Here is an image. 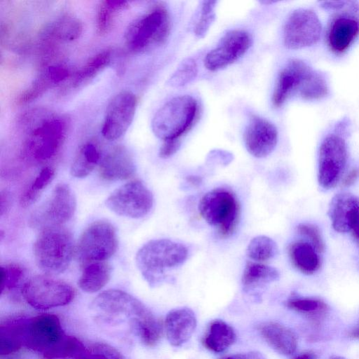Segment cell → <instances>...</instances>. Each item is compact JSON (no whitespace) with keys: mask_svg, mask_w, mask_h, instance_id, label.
<instances>
[{"mask_svg":"<svg viewBox=\"0 0 359 359\" xmlns=\"http://www.w3.org/2000/svg\"><path fill=\"white\" fill-rule=\"evenodd\" d=\"M28 318H19L4 322L0 327V353L9 355L25 344Z\"/></svg>","mask_w":359,"mask_h":359,"instance_id":"cell-25","label":"cell"},{"mask_svg":"<svg viewBox=\"0 0 359 359\" xmlns=\"http://www.w3.org/2000/svg\"><path fill=\"white\" fill-rule=\"evenodd\" d=\"M313 71V69L302 60H290L278 76L272 96L273 104L279 107L294 93L299 94Z\"/></svg>","mask_w":359,"mask_h":359,"instance_id":"cell-17","label":"cell"},{"mask_svg":"<svg viewBox=\"0 0 359 359\" xmlns=\"http://www.w3.org/2000/svg\"><path fill=\"white\" fill-rule=\"evenodd\" d=\"M137 100L130 90H122L109 102L102 127V135L108 140L122 137L131 125L136 111Z\"/></svg>","mask_w":359,"mask_h":359,"instance_id":"cell-13","label":"cell"},{"mask_svg":"<svg viewBox=\"0 0 359 359\" xmlns=\"http://www.w3.org/2000/svg\"><path fill=\"white\" fill-rule=\"evenodd\" d=\"M197 112L195 98L187 95L175 97L156 112L151 130L163 141L179 140L192 126Z\"/></svg>","mask_w":359,"mask_h":359,"instance_id":"cell-3","label":"cell"},{"mask_svg":"<svg viewBox=\"0 0 359 359\" xmlns=\"http://www.w3.org/2000/svg\"><path fill=\"white\" fill-rule=\"evenodd\" d=\"M243 140L246 149L254 157L264 158L275 149L278 131L267 120L253 115L244 131Z\"/></svg>","mask_w":359,"mask_h":359,"instance_id":"cell-18","label":"cell"},{"mask_svg":"<svg viewBox=\"0 0 359 359\" xmlns=\"http://www.w3.org/2000/svg\"><path fill=\"white\" fill-rule=\"evenodd\" d=\"M198 210L208 224L217 228L222 238L231 236L238 223V201L232 191L224 188L215 189L203 195Z\"/></svg>","mask_w":359,"mask_h":359,"instance_id":"cell-5","label":"cell"},{"mask_svg":"<svg viewBox=\"0 0 359 359\" xmlns=\"http://www.w3.org/2000/svg\"><path fill=\"white\" fill-rule=\"evenodd\" d=\"M118 248L114 226L104 220L91 223L80 236L75 247L78 259L84 265L110 258Z\"/></svg>","mask_w":359,"mask_h":359,"instance_id":"cell-7","label":"cell"},{"mask_svg":"<svg viewBox=\"0 0 359 359\" xmlns=\"http://www.w3.org/2000/svg\"><path fill=\"white\" fill-rule=\"evenodd\" d=\"M359 34V20L350 14L334 18L328 29L327 42L330 49L342 53L353 43Z\"/></svg>","mask_w":359,"mask_h":359,"instance_id":"cell-22","label":"cell"},{"mask_svg":"<svg viewBox=\"0 0 359 359\" xmlns=\"http://www.w3.org/2000/svg\"><path fill=\"white\" fill-rule=\"evenodd\" d=\"M111 275V267L105 261L91 262L84 265L78 285L85 292L95 293L108 283Z\"/></svg>","mask_w":359,"mask_h":359,"instance_id":"cell-27","label":"cell"},{"mask_svg":"<svg viewBox=\"0 0 359 359\" xmlns=\"http://www.w3.org/2000/svg\"><path fill=\"white\" fill-rule=\"evenodd\" d=\"M198 67L196 62L191 58L183 60L168 80V85L179 88L190 83L196 76Z\"/></svg>","mask_w":359,"mask_h":359,"instance_id":"cell-37","label":"cell"},{"mask_svg":"<svg viewBox=\"0 0 359 359\" xmlns=\"http://www.w3.org/2000/svg\"><path fill=\"white\" fill-rule=\"evenodd\" d=\"M54 84H57L69 76V70L62 65H51L46 69Z\"/></svg>","mask_w":359,"mask_h":359,"instance_id":"cell-45","label":"cell"},{"mask_svg":"<svg viewBox=\"0 0 359 359\" xmlns=\"http://www.w3.org/2000/svg\"><path fill=\"white\" fill-rule=\"evenodd\" d=\"M75 359H124L122 354L112 346L97 342L85 347Z\"/></svg>","mask_w":359,"mask_h":359,"instance_id":"cell-39","label":"cell"},{"mask_svg":"<svg viewBox=\"0 0 359 359\" xmlns=\"http://www.w3.org/2000/svg\"><path fill=\"white\" fill-rule=\"evenodd\" d=\"M65 123L57 117L42 121L31 132L27 142L30 156L37 161H46L59 150L65 138Z\"/></svg>","mask_w":359,"mask_h":359,"instance_id":"cell-14","label":"cell"},{"mask_svg":"<svg viewBox=\"0 0 359 359\" xmlns=\"http://www.w3.org/2000/svg\"><path fill=\"white\" fill-rule=\"evenodd\" d=\"M279 278L278 271L272 266L256 262H247L241 277L245 292L254 293Z\"/></svg>","mask_w":359,"mask_h":359,"instance_id":"cell-24","label":"cell"},{"mask_svg":"<svg viewBox=\"0 0 359 359\" xmlns=\"http://www.w3.org/2000/svg\"><path fill=\"white\" fill-rule=\"evenodd\" d=\"M21 292L29 305L40 310L65 306L75 296V291L70 285L48 275L30 278L24 283Z\"/></svg>","mask_w":359,"mask_h":359,"instance_id":"cell-8","label":"cell"},{"mask_svg":"<svg viewBox=\"0 0 359 359\" xmlns=\"http://www.w3.org/2000/svg\"><path fill=\"white\" fill-rule=\"evenodd\" d=\"M188 249L182 243L169 239L151 240L142 245L135 256L137 267L152 287L168 280L166 273L183 264Z\"/></svg>","mask_w":359,"mask_h":359,"instance_id":"cell-1","label":"cell"},{"mask_svg":"<svg viewBox=\"0 0 359 359\" xmlns=\"http://www.w3.org/2000/svg\"><path fill=\"white\" fill-rule=\"evenodd\" d=\"M346 1H325L323 4L326 8H338L344 6Z\"/></svg>","mask_w":359,"mask_h":359,"instance_id":"cell-50","label":"cell"},{"mask_svg":"<svg viewBox=\"0 0 359 359\" xmlns=\"http://www.w3.org/2000/svg\"><path fill=\"white\" fill-rule=\"evenodd\" d=\"M105 204L118 215L140 219L151 210L154 197L141 181L133 180L115 189L107 198Z\"/></svg>","mask_w":359,"mask_h":359,"instance_id":"cell-9","label":"cell"},{"mask_svg":"<svg viewBox=\"0 0 359 359\" xmlns=\"http://www.w3.org/2000/svg\"><path fill=\"white\" fill-rule=\"evenodd\" d=\"M65 334L57 316L50 313L38 315L28 318L25 346L43 354Z\"/></svg>","mask_w":359,"mask_h":359,"instance_id":"cell-16","label":"cell"},{"mask_svg":"<svg viewBox=\"0 0 359 359\" xmlns=\"http://www.w3.org/2000/svg\"><path fill=\"white\" fill-rule=\"evenodd\" d=\"M294 359H316V356L314 353L309 351L297 355Z\"/></svg>","mask_w":359,"mask_h":359,"instance_id":"cell-51","label":"cell"},{"mask_svg":"<svg viewBox=\"0 0 359 359\" xmlns=\"http://www.w3.org/2000/svg\"><path fill=\"white\" fill-rule=\"evenodd\" d=\"M327 92V83L324 76L313 70L299 95L306 100H317L325 97Z\"/></svg>","mask_w":359,"mask_h":359,"instance_id":"cell-38","label":"cell"},{"mask_svg":"<svg viewBox=\"0 0 359 359\" xmlns=\"http://www.w3.org/2000/svg\"><path fill=\"white\" fill-rule=\"evenodd\" d=\"M259 331L266 343L276 352L289 355L296 351L297 337L285 325L276 322H265L259 325Z\"/></svg>","mask_w":359,"mask_h":359,"instance_id":"cell-23","label":"cell"},{"mask_svg":"<svg viewBox=\"0 0 359 359\" xmlns=\"http://www.w3.org/2000/svg\"><path fill=\"white\" fill-rule=\"evenodd\" d=\"M348 335L355 339H359V322L349 332Z\"/></svg>","mask_w":359,"mask_h":359,"instance_id":"cell-52","label":"cell"},{"mask_svg":"<svg viewBox=\"0 0 359 359\" xmlns=\"http://www.w3.org/2000/svg\"><path fill=\"white\" fill-rule=\"evenodd\" d=\"M277 251V245L272 238L266 236H258L249 243L246 254L250 259L262 263L273 259Z\"/></svg>","mask_w":359,"mask_h":359,"instance_id":"cell-35","label":"cell"},{"mask_svg":"<svg viewBox=\"0 0 359 359\" xmlns=\"http://www.w3.org/2000/svg\"><path fill=\"white\" fill-rule=\"evenodd\" d=\"M196 327V318L189 308H179L170 311L164 323L165 335L170 344L180 346L191 337Z\"/></svg>","mask_w":359,"mask_h":359,"instance_id":"cell-20","label":"cell"},{"mask_svg":"<svg viewBox=\"0 0 359 359\" xmlns=\"http://www.w3.org/2000/svg\"><path fill=\"white\" fill-rule=\"evenodd\" d=\"M74 252L72 235L62 226L41 229L33 245L35 262L47 274H59L66 271Z\"/></svg>","mask_w":359,"mask_h":359,"instance_id":"cell-2","label":"cell"},{"mask_svg":"<svg viewBox=\"0 0 359 359\" xmlns=\"http://www.w3.org/2000/svg\"><path fill=\"white\" fill-rule=\"evenodd\" d=\"M55 170L47 166L41 170L32 183L22 194L20 204L22 208H27L34 203L40 197L44 189L53 181Z\"/></svg>","mask_w":359,"mask_h":359,"instance_id":"cell-33","label":"cell"},{"mask_svg":"<svg viewBox=\"0 0 359 359\" xmlns=\"http://www.w3.org/2000/svg\"><path fill=\"white\" fill-rule=\"evenodd\" d=\"M347 148L344 140L334 134L327 135L322 142L318 155V182L330 189L336 186L345 169Z\"/></svg>","mask_w":359,"mask_h":359,"instance_id":"cell-12","label":"cell"},{"mask_svg":"<svg viewBox=\"0 0 359 359\" xmlns=\"http://www.w3.org/2000/svg\"><path fill=\"white\" fill-rule=\"evenodd\" d=\"M9 196L4 193L1 194V215L7 210L8 207L9 206Z\"/></svg>","mask_w":359,"mask_h":359,"instance_id":"cell-49","label":"cell"},{"mask_svg":"<svg viewBox=\"0 0 359 359\" xmlns=\"http://www.w3.org/2000/svg\"><path fill=\"white\" fill-rule=\"evenodd\" d=\"M359 175L358 170H352L344 179L343 185L350 186L355 182Z\"/></svg>","mask_w":359,"mask_h":359,"instance_id":"cell-48","label":"cell"},{"mask_svg":"<svg viewBox=\"0 0 359 359\" xmlns=\"http://www.w3.org/2000/svg\"><path fill=\"white\" fill-rule=\"evenodd\" d=\"M328 215L335 231L352 230L359 218V198L350 193L336 194L329 205Z\"/></svg>","mask_w":359,"mask_h":359,"instance_id":"cell-19","label":"cell"},{"mask_svg":"<svg viewBox=\"0 0 359 359\" xmlns=\"http://www.w3.org/2000/svg\"><path fill=\"white\" fill-rule=\"evenodd\" d=\"M330 359H346V358L341 357V356H334V357L331 358Z\"/></svg>","mask_w":359,"mask_h":359,"instance_id":"cell-54","label":"cell"},{"mask_svg":"<svg viewBox=\"0 0 359 359\" xmlns=\"http://www.w3.org/2000/svg\"><path fill=\"white\" fill-rule=\"evenodd\" d=\"M76 200L71 187L58 184L50 198L30 217V225L41 230L50 226H62L74 215Z\"/></svg>","mask_w":359,"mask_h":359,"instance_id":"cell-10","label":"cell"},{"mask_svg":"<svg viewBox=\"0 0 359 359\" xmlns=\"http://www.w3.org/2000/svg\"><path fill=\"white\" fill-rule=\"evenodd\" d=\"M128 4V1L118 0H106L100 3L97 15V29L100 34L109 31L115 13L126 7Z\"/></svg>","mask_w":359,"mask_h":359,"instance_id":"cell-36","label":"cell"},{"mask_svg":"<svg viewBox=\"0 0 359 359\" xmlns=\"http://www.w3.org/2000/svg\"><path fill=\"white\" fill-rule=\"evenodd\" d=\"M287 306L295 311L313 316L322 313L327 310L325 302L318 299L309 297L291 298L287 302Z\"/></svg>","mask_w":359,"mask_h":359,"instance_id":"cell-40","label":"cell"},{"mask_svg":"<svg viewBox=\"0 0 359 359\" xmlns=\"http://www.w3.org/2000/svg\"><path fill=\"white\" fill-rule=\"evenodd\" d=\"M90 309L98 324L113 327L125 322L130 326L147 306L125 291L111 289L100 293L93 301Z\"/></svg>","mask_w":359,"mask_h":359,"instance_id":"cell-4","label":"cell"},{"mask_svg":"<svg viewBox=\"0 0 359 359\" xmlns=\"http://www.w3.org/2000/svg\"><path fill=\"white\" fill-rule=\"evenodd\" d=\"M100 161V153L93 142L84 144L75 156L70 168V174L76 178H84L94 170Z\"/></svg>","mask_w":359,"mask_h":359,"instance_id":"cell-31","label":"cell"},{"mask_svg":"<svg viewBox=\"0 0 359 359\" xmlns=\"http://www.w3.org/2000/svg\"><path fill=\"white\" fill-rule=\"evenodd\" d=\"M111 60V51L105 50L90 57L76 73L73 84L79 86L94 78L99 72L107 67Z\"/></svg>","mask_w":359,"mask_h":359,"instance_id":"cell-32","label":"cell"},{"mask_svg":"<svg viewBox=\"0 0 359 359\" xmlns=\"http://www.w3.org/2000/svg\"><path fill=\"white\" fill-rule=\"evenodd\" d=\"M225 359H234V358H233V356H231V357H228V358H226Z\"/></svg>","mask_w":359,"mask_h":359,"instance_id":"cell-55","label":"cell"},{"mask_svg":"<svg viewBox=\"0 0 359 359\" xmlns=\"http://www.w3.org/2000/svg\"><path fill=\"white\" fill-rule=\"evenodd\" d=\"M293 265L305 274L315 273L320 266L319 257L313 245L306 242L292 243L288 249Z\"/></svg>","mask_w":359,"mask_h":359,"instance_id":"cell-29","label":"cell"},{"mask_svg":"<svg viewBox=\"0 0 359 359\" xmlns=\"http://www.w3.org/2000/svg\"><path fill=\"white\" fill-rule=\"evenodd\" d=\"M130 328L141 343L149 347L156 346L163 333L161 323L148 308L132 321Z\"/></svg>","mask_w":359,"mask_h":359,"instance_id":"cell-26","label":"cell"},{"mask_svg":"<svg viewBox=\"0 0 359 359\" xmlns=\"http://www.w3.org/2000/svg\"><path fill=\"white\" fill-rule=\"evenodd\" d=\"M234 359H264L259 352L252 351L233 355Z\"/></svg>","mask_w":359,"mask_h":359,"instance_id":"cell-47","label":"cell"},{"mask_svg":"<svg viewBox=\"0 0 359 359\" xmlns=\"http://www.w3.org/2000/svg\"><path fill=\"white\" fill-rule=\"evenodd\" d=\"M53 82L45 70L19 97L18 102L21 104L27 103L35 100L48 90Z\"/></svg>","mask_w":359,"mask_h":359,"instance_id":"cell-41","label":"cell"},{"mask_svg":"<svg viewBox=\"0 0 359 359\" xmlns=\"http://www.w3.org/2000/svg\"><path fill=\"white\" fill-rule=\"evenodd\" d=\"M84 344L76 337L66 334L52 348L43 355L46 359L74 358L84 350Z\"/></svg>","mask_w":359,"mask_h":359,"instance_id":"cell-34","label":"cell"},{"mask_svg":"<svg viewBox=\"0 0 359 359\" xmlns=\"http://www.w3.org/2000/svg\"><path fill=\"white\" fill-rule=\"evenodd\" d=\"M297 231L311 241L316 251L323 250V241L320 231L316 226L309 224H300L297 226Z\"/></svg>","mask_w":359,"mask_h":359,"instance_id":"cell-44","label":"cell"},{"mask_svg":"<svg viewBox=\"0 0 359 359\" xmlns=\"http://www.w3.org/2000/svg\"><path fill=\"white\" fill-rule=\"evenodd\" d=\"M135 172V165L130 153L123 147L109 151L100 164V176L107 181L128 179Z\"/></svg>","mask_w":359,"mask_h":359,"instance_id":"cell-21","label":"cell"},{"mask_svg":"<svg viewBox=\"0 0 359 359\" xmlns=\"http://www.w3.org/2000/svg\"><path fill=\"white\" fill-rule=\"evenodd\" d=\"M215 1H204L202 3L200 18L195 26L194 34L198 38L205 36L215 19Z\"/></svg>","mask_w":359,"mask_h":359,"instance_id":"cell-42","label":"cell"},{"mask_svg":"<svg viewBox=\"0 0 359 359\" xmlns=\"http://www.w3.org/2000/svg\"><path fill=\"white\" fill-rule=\"evenodd\" d=\"M180 146L179 140H165L159 149V156L162 158H168L172 156L178 150Z\"/></svg>","mask_w":359,"mask_h":359,"instance_id":"cell-46","label":"cell"},{"mask_svg":"<svg viewBox=\"0 0 359 359\" xmlns=\"http://www.w3.org/2000/svg\"><path fill=\"white\" fill-rule=\"evenodd\" d=\"M353 232L355 238L357 239V241L359 243V218L358 219L357 222L354 224L353 229Z\"/></svg>","mask_w":359,"mask_h":359,"instance_id":"cell-53","label":"cell"},{"mask_svg":"<svg viewBox=\"0 0 359 359\" xmlns=\"http://www.w3.org/2000/svg\"><path fill=\"white\" fill-rule=\"evenodd\" d=\"M322 25L316 13L308 8H298L287 17L283 26V42L290 49H299L316 43Z\"/></svg>","mask_w":359,"mask_h":359,"instance_id":"cell-11","label":"cell"},{"mask_svg":"<svg viewBox=\"0 0 359 359\" xmlns=\"http://www.w3.org/2000/svg\"><path fill=\"white\" fill-rule=\"evenodd\" d=\"M170 30L168 11L161 5L135 20L127 29L126 41L133 51H142L163 43Z\"/></svg>","mask_w":359,"mask_h":359,"instance_id":"cell-6","label":"cell"},{"mask_svg":"<svg viewBox=\"0 0 359 359\" xmlns=\"http://www.w3.org/2000/svg\"><path fill=\"white\" fill-rule=\"evenodd\" d=\"M1 278V292L15 287L23 276V269L16 264L3 265Z\"/></svg>","mask_w":359,"mask_h":359,"instance_id":"cell-43","label":"cell"},{"mask_svg":"<svg viewBox=\"0 0 359 359\" xmlns=\"http://www.w3.org/2000/svg\"><path fill=\"white\" fill-rule=\"evenodd\" d=\"M236 339L235 331L229 324L215 320L210 323L203 343L210 351L221 353L230 347Z\"/></svg>","mask_w":359,"mask_h":359,"instance_id":"cell-28","label":"cell"},{"mask_svg":"<svg viewBox=\"0 0 359 359\" xmlns=\"http://www.w3.org/2000/svg\"><path fill=\"white\" fill-rule=\"evenodd\" d=\"M82 29V23L78 18L64 15L48 25L43 34L53 40L72 41L79 37Z\"/></svg>","mask_w":359,"mask_h":359,"instance_id":"cell-30","label":"cell"},{"mask_svg":"<svg viewBox=\"0 0 359 359\" xmlns=\"http://www.w3.org/2000/svg\"><path fill=\"white\" fill-rule=\"evenodd\" d=\"M251 45L252 37L248 32L242 29L230 30L205 55L204 65L212 72L223 69L241 57Z\"/></svg>","mask_w":359,"mask_h":359,"instance_id":"cell-15","label":"cell"}]
</instances>
